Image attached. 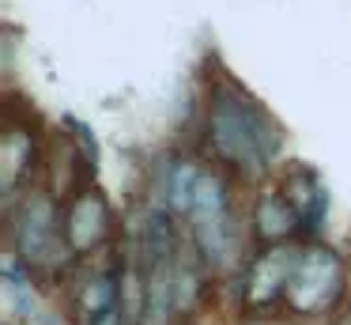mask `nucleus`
<instances>
[{
  "label": "nucleus",
  "mask_w": 351,
  "mask_h": 325,
  "mask_svg": "<svg viewBox=\"0 0 351 325\" xmlns=\"http://www.w3.org/2000/svg\"><path fill=\"white\" fill-rule=\"evenodd\" d=\"M283 136L280 125L234 83H219L208 98V148L219 163L242 174H261L272 166Z\"/></svg>",
  "instance_id": "f257e3e1"
},
{
  "label": "nucleus",
  "mask_w": 351,
  "mask_h": 325,
  "mask_svg": "<svg viewBox=\"0 0 351 325\" xmlns=\"http://www.w3.org/2000/svg\"><path fill=\"white\" fill-rule=\"evenodd\" d=\"M8 238L27 272L46 276L72 261V249L64 242V204L38 189H27L19 204H8Z\"/></svg>",
  "instance_id": "f03ea898"
},
{
  "label": "nucleus",
  "mask_w": 351,
  "mask_h": 325,
  "mask_svg": "<svg viewBox=\"0 0 351 325\" xmlns=\"http://www.w3.org/2000/svg\"><path fill=\"white\" fill-rule=\"evenodd\" d=\"M185 227H189V238L197 246L200 261L212 265V269H223V265L234 257V212H230V197L227 186H223L215 174L200 170L197 178V193H193V208L185 216Z\"/></svg>",
  "instance_id": "7ed1b4c3"
},
{
  "label": "nucleus",
  "mask_w": 351,
  "mask_h": 325,
  "mask_svg": "<svg viewBox=\"0 0 351 325\" xmlns=\"http://www.w3.org/2000/svg\"><path fill=\"white\" fill-rule=\"evenodd\" d=\"M340 291H343L340 254L328 249V246H317V242L302 246L298 265H295V272H291L287 295H283V306H287L291 314H302V317L325 314V310L336 306Z\"/></svg>",
  "instance_id": "20e7f679"
},
{
  "label": "nucleus",
  "mask_w": 351,
  "mask_h": 325,
  "mask_svg": "<svg viewBox=\"0 0 351 325\" xmlns=\"http://www.w3.org/2000/svg\"><path fill=\"white\" fill-rule=\"evenodd\" d=\"M298 254L302 246L298 242H283V246H265L257 257L250 261L245 269V280H242V306L250 314H265V310H276L287 295V284H291V272L298 265Z\"/></svg>",
  "instance_id": "39448f33"
},
{
  "label": "nucleus",
  "mask_w": 351,
  "mask_h": 325,
  "mask_svg": "<svg viewBox=\"0 0 351 325\" xmlns=\"http://www.w3.org/2000/svg\"><path fill=\"white\" fill-rule=\"evenodd\" d=\"M110 234H114V212L99 189L87 186L64 204V242L72 257H91L99 246L110 242Z\"/></svg>",
  "instance_id": "423d86ee"
},
{
  "label": "nucleus",
  "mask_w": 351,
  "mask_h": 325,
  "mask_svg": "<svg viewBox=\"0 0 351 325\" xmlns=\"http://www.w3.org/2000/svg\"><path fill=\"white\" fill-rule=\"evenodd\" d=\"M42 163H46V178H49V197L57 204H69L76 193H84L87 178L95 174V163L87 159V151L76 148V140L61 128L46 136Z\"/></svg>",
  "instance_id": "0eeeda50"
},
{
  "label": "nucleus",
  "mask_w": 351,
  "mask_h": 325,
  "mask_svg": "<svg viewBox=\"0 0 351 325\" xmlns=\"http://www.w3.org/2000/svg\"><path fill=\"white\" fill-rule=\"evenodd\" d=\"M276 186H280V193L291 201V208L298 212L302 231L317 234L321 223H325V216H328V193H325V186H321L317 170H310L306 163H291L280 170Z\"/></svg>",
  "instance_id": "6e6552de"
},
{
  "label": "nucleus",
  "mask_w": 351,
  "mask_h": 325,
  "mask_svg": "<svg viewBox=\"0 0 351 325\" xmlns=\"http://www.w3.org/2000/svg\"><path fill=\"white\" fill-rule=\"evenodd\" d=\"M34 163H42V148L34 144L31 128L8 121L4 125V136H0V186H4V197H16L19 186L31 178Z\"/></svg>",
  "instance_id": "1a4fd4ad"
},
{
  "label": "nucleus",
  "mask_w": 351,
  "mask_h": 325,
  "mask_svg": "<svg viewBox=\"0 0 351 325\" xmlns=\"http://www.w3.org/2000/svg\"><path fill=\"white\" fill-rule=\"evenodd\" d=\"M253 231L265 246H283L302 231V219L291 208V201L280 193V186H261L257 201H253Z\"/></svg>",
  "instance_id": "9d476101"
},
{
  "label": "nucleus",
  "mask_w": 351,
  "mask_h": 325,
  "mask_svg": "<svg viewBox=\"0 0 351 325\" xmlns=\"http://www.w3.org/2000/svg\"><path fill=\"white\" fill-rule=\"evenodd\" d=\"M117 306H121V287H117L114 269L84 280V291H80V299H76L80 325H114Z\"/></svg>",
  "instance_id": "9b49d317"
},
{
  "label": "nucleus",
  "mask_w": 351,
  "mask_h": 325,
  "mask_svg": "<svg viewBox=\"0 0 351 325\" xmlns=\"http://www.w3.org/2000/svg\"><path fill=\"white\" fill-rule=\"evenodd\" d=\"M336 325H351V314H348V317H340V322H336Z\"/></svg>",
  "instance_id": "f8f14e48"
}]
</instances>
